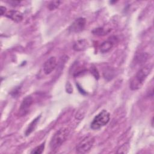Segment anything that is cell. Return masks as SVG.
<instances>
[{"label":"cell","mask_w":154,"mask_h":154,"mask_svg":"<svg viewBox=\"0 0 154 154\" xmlns=\"http://www.w3.org/2000/svg\"><path fill=\"white\" fill-rule=\"evenodd\" d=\"M57 61L55 57H49L43 64V71L46 75L51 73L57 67Z\"/></svg>","instance_id":"cell-7"},{"label":"cell","mask_w":154,"mask_h":154,"mask_svg":"<svg viewBox=\"0 0 154 154\" xmlns=\"http://www.w3.org/2000/svg\"><path fill=\"white\" fill-rule=\"evenodd\" d=\"M88 46V42L85 39H81L78 40L74 43L73 46V49L76 51H82L86 49Z\"/></svg>","instance_id":"cell-9"},{"label":"cell","mask_w":154,"mask_h":154,"mask_svg":"<svg viewBox=\"0 0 154 154\" xmlns=\"http://www.w3.org/2000/svg\"><path fill=\"white\" fill-rule=\"evenodd\" d=\"M95 139L91 135L84 138L76 146V151L78 153H85L88 152L93 147Z\"/></svg>","instance_id":"cell-4"},{"label":"cell","mask_w":154,"mask_h":154,"mask_svg":"<svg viewBox=\"0 0 154 154\" xmlns=\"http://www.w3.org/2000/svg\"><path fill=\"white\" fill-rule=\"evenodd\" d=\"M0 11H1V15L3 16L4 14H5L6 13V8L5 7L3 6H1L0 8Z\"/></svg>","instance_id":"cell-19"},{"label":"cell","mask_w":154,"mask_h":154,"mask_svg":"<svg viewBox=\"0 0 154 154\" xmlns=\"http://www.w3.org/2000/svg\"><path fill=\"white\" fill-rule=\"evenodd\" d=\"M129 149V143H125L123 144L117 150V153H126L128 152Z\"/></svg>","instance_id":"cell-15"},{"label":"cell","mask_w":154,"mask_h":154,"mask_svg":"<svg viewBox=\"0 0 154 154\" xmlns=\"http://www.w3.org/2000/svg\"><path fill=\"white\" fill-rule=\"evenodd\" d=\"M110 114L105 109L101 111L93 119L90 127L93 130L99 129L106 125L109 121Z\"/></svg>","instance_id":"cell-3"},{"label":"cell","mask_w":154,"mask_h":154,"mask_svg":"<svg viewBox=\"0 0 154 154\" xmlns=\"http://www.w3.org/2000/svg\"><path fill=\"white\" fill-rule=\"evenodd\" d=\"M60 3H61V1H51L48 4V8L49 10H54L55 9H56L58 7Z\"/></svg>","instance_id":"cell-14"},{"label":"cell","mask_w":154,"mask_h":154,"mask_svg":"<svg viewBox=\"0 0 154 154\" xmlns=\"http://www.w3.org/2000/svg\"><path fill=\"white\" fill-rule=\"evenodd\" d=\"M33 99L31 96H27L23 99L19 110V114L20 116H25L28 114Z\"/></svg>","instance_id":"cell-6"},{"label":"cell","mask_w":154,"mask_h":154,"mask_svg":"<svg viewBox=\"0 0 154 154\" xmlns=\"http://www.w3.org/2000/svg\"><path fill=\"white\" fill-rule=\"evenodd\" d=\"M69 135V130L66 128H62L58 130L52 136L49 146L52 150L58 149L67 140Z\"/></svg>","instance_id":"cell-2"},{"label":"cell","mask_w":154,"mask_h":154,"mask_svg":"<svg viewBox=\"0 0 154 154\" xmlns=\"http://www.w3.org/2000/svg\"><path fill=\"white\" fill-rule=\"evenodd\" d=\"M152 67V64L145 66L137 72L130 82V88L132 90H137L143 86L148 75L150 73Z\"/></svg>","instance_id":"cell-1"},{"label":"cell","mask_w":154,"mask_h":154,"mask_svg":"<svg viewBox=\"0 0 154 154\" xmlns=\"http://www.w3.org/2000/svg\"><path fill=\"white\" fill-rule=\"evenodd\" d=\"M113 42L110 40H107L103 42L100 47V51L102 53H106L109 52L113 47Z\"/></svg>","instance_id":"cell-11"},{"label":"cell","mask_w":154,"mask_h":154,"mask_svg":"<svg viewBox=\"0 0 154 154\" xmlns=\"http://www.w3.org/2000/svg\"><path fill=\"white\" fill-rule=\"evenodd\" d=\"M45 146V143H42L40 145L35 147L34 149H32V150L31 152V153H34V154H41L44 150Z\"/></svg>","instance_id":"cell-13"},{"label":"cell","mask_w":154,"mask_h":154,"mask_svg":"<svg viewBox=\"0 0 154 154\" xmlns=\"http://www.w3.org/2000/svg\"><path fill=\"white\" fill-rule=\"evenodd\" d=\"M40 116H37V117H35L31 123L30 124L28 125L26 130V132H25V135L26 136L29 135L32 132H33L34 131V129H35V128L37 127V125L38 123V121L40 120Z\"/></svg>","instance_id":"cell-10"},{"label":"cell","mask_w":154,"mask_h":154,"mask_svg":"<svg viewBox=\"0 0 154 154\" xmlns=\"http://www.w3.org/2000/svg\"><path fill=\"white\" fill-rule=\"evenodd\" d=\"M5 16L15 22H20L23 19V14L17 10H11L6 12Z\"/></svg>","instance_id":"cell-8"},{"label":"cell","mask_w":154,"mask_h":154,"mask_svg":"<svg viewBox=\"0 0 154 154\" xmlns=\"http://www.w3.org/2000/svg\"><path fill=\"white\" fill-rule=\"evenodd\" d=\"M111 29L110 28H105V27H99L94 29L92 32L93 34L96 35H105L108 34L111 31Z\"/></svg>","instance_id":"cell-12"},{"label":"cell","mask_w":154,"mask_h":154,"mask_svg":"<svg viewBox=\"0 0 154 154\" xmlns=\"http://www.w3.org/2000/svg\"><path fill=\"white\" fill-rule=\"evenodd\" d=\"M147 57H148V55L146 54L143 53V54H141L140 55H138L136 57V59H137V62L140 63L145 62L147 60Z\"/></svg>","instance_id":"cell-16"},{"label":"cell","mask_w":154,"mask_h":154,"mask_svg":"<svg viewBox=\"0 0 154 154\" xmlns=\"http://www.w3.org/2000/svg\"><path fill=\"white\" fill-rule=\"evenodd\" d=\"M86 25V19L84 17H79L76 19L69 26L70 32H79L82 31Z\"/></svg>","instance_id":"cell-5"},{"label":"cell","mask_w":154,"mask_h":154,"mask_svg":"<svg viewBox=\"0 0 154 154\" xmlns=\"http://www.w3.org/2000/svg\"><path fill=\"white\" fill-rule=\"evenodd\" d=\"M91 73L93 74V75L96 78H97V79H98V78H99V73H98V72H97V69H96L94 67H92V68H91Z\"/></svg>","instance_id":"cell-17"},{"label":"cell","mask_w":154,"mask_h":154,"mask_svg":"<svg viewBox=\"0 0 154 154\" xmlns=\"http://www.w3.org/2000/svg\"><path fill=\"white\" fill-rule=\"evenodd\" d=\"M7 2L11 6H16V5H18L21 2V1H7Z\"/></svg>","instance_id":"cell-18"}]
</instances>
